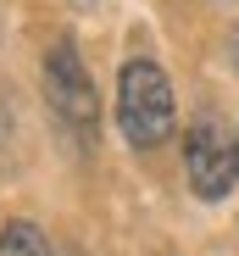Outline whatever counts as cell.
I'll list each match as a JSON object with an SVG mask.
<instances>
[{"label": "cell", "instance_id": "6da1fadb", "mask_svg": "<svg viewBox=\"0 0 239 256\" xmlns=\"http://www.w3.org/2000/svg\"><path fill=\"white\" fill-rule=\"evenodd\" d=\"M173 84L167 72L156 67L150 56H134L123 67V78H117V122H123V134L128 145L150 150V145H162L173 134Z\"/></svg>", "mask_w": 239, "mask_h": 256}, {"label": "cell", "instance_id": "7a4b0ae2", "mask_svg": "<svg viewBox=\"0 0 239 256\" xmlns=\"http://www.w3.org/2000/svg\"><path fill=\"white\" fill-rule=\"evenodd\" d=\"M184 167L201 200H223L239 184V128L228 117H201L184 134Z\"/></svg>", "mask_w": 239, "mask_h": 256}, {"label": "cell", "instance_id": "3957f363", "mask_svg": "<svg viewBox=\"0 0 239 256\" xmlns=\"http://www.w3.org/2000/svg\"><path fill=\"white\" fill-rule=\"evenodd\" d=\"M45 95H50V106H56V117L61 122H72V128H95V117H100V100H95V78H89V67L78 62V50L72 45H56L50 56H45Z\"/></svg>", "mask_w": 239, "mask_h": 256}, {"label": "cell", "instance_id": "277c9868", "mask_svg": "<svg viewBox=\"0 0 239 256\" xmlns=\"http://www.w3.org/2000/svg\"><path fill=\"white\" fill-rule=\"evenodd\" d=\"M0 256H50V245L33 223H6L0 228Z\"/></svg>", "mask_w": 239, "mask_h": 256}, {"label": "cell", "instance_id": "5b68a950", "mask_svg": "<svg viewBox=\"0 0 239 256\" xmlns=\"http://www.w3.org/2000/svg\"><path fill=\"white\" fill-rule=\"evenodd\" d=\"M61 256H84V250H78V245H61Z\"/></svg>", "mask_w": 239, "mask_h": 256}, {"label": "cell", "instance_id": "8992f818", "mask_svg": "<svg viewBox=\"0 0 239 256\" xmlns=\"http://www.w3.org/2000/svg\"><path fill=\"white\" fill-rule=\"evenodd\" d=\"M234 67H239V34H234Z\"/></svg>", "mask_w": 239, "mask_h": 256}]
</instances>
